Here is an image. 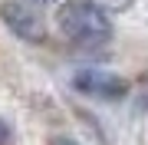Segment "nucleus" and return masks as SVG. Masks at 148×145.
<instances>
[{
    "label": "nucleus",
    "mask_w": 148,
    "mask_h": 145,
    "mask_svg": "<svg viewBox=\"0 0 148 145\" xmlns=\"http://www.w3.org/2000/svg\"><path fill=\"white\" fill-rule=\"evenodd\" d=\"M53 145H76V142H69V139H53Z\"/></svg>",
    "instance_id": "6"
},
{
    "label": "nucleus",
    "mask_w": 148,
    "mask_h": 145,
    "mask_svg": "<svg viewBox=\"0 0 148 145\" xmlns=\"http://www.w3.org/2000/svg\"><path fill=\"white\" fill-rule=\"evenodd\" d=\"M92 3H95V7H102L106 13H122V10H128L135 0H92Z\"/></svg>",
    "instance_id": "4"
},
{
    "label": "nucleus",
    "mask_w": 148,
    "mask_h": 145,
    "mask_svg": "<svg viewBox=\"0 0 148 145\" xmlns=\"http://www.w3.org/2000/svg\"><path fill=\"white\" fill-rule=\"evenodd\" d=\"M30 3H53V0H30Z\"/></svg>",
    "instance_id": "7"
},
{
    "label": "nucleus",
    "mask_w": 148,
    "mask_h": 145,
    "mask_svg": "<svg viewBox=\"0 0 148 145\" xmlns=\"http://www.w3.org/2000/svg\"><path fill=\"white\" fill-rule=\"evenodd\" d=\"M56 23H59V33L69 40V43L82 46V49H95L109 40V16L102 7H95L92 0H73V3L59 7L56 13Z\"/></svg>",
    "instance_id": "1"
},
{
    "label": "nucleus",
    "mask_w": 148,
    "mask_h": 145,
    "mask_svg": "<svg viewBox=\"0 0 148 145\" xmlns=\"http://www.w3.org/2000/svg\"><path fill=\"white\" fill-rule=\"evenodd\" d=\"M76 86L82 92H92V96H102V99H115L125 92V82L115 79V76H106V73H82L76 79Z\"/></svg>",
    "instance_id": "2"
},
{
    "label": "nucleus",
    "mask_w": 148,
    "mask_h": 145,
    "mask_svg": "<svg viewBox=\"0 0 148 145\" xmlns=\"http://www.w3.org/2000/svg\"><path fill=\"white\" fill-rule=\"evenodd\" d=\"M3 20H7V27H10L13 33H20V36H27V40H43L40 20L27 10V7H20V3L3 7Z\"/></svg>",
    "instance_id": "3"
},
{
    "label": "nucleus",
    "mask_w": 148,
    "mask_h": 145,
    "mask_svg": "<svg viewBox=\"0 0 148 145\" xmlns=\"http://www.w3.org/2000/svg\"><path fill=\"white\" fill-rule=\"evenodd\" d=\"M0 145H10V129H7V122H0Z\"/></svg>",
    "instance_id": "5"
}]
</instances>
